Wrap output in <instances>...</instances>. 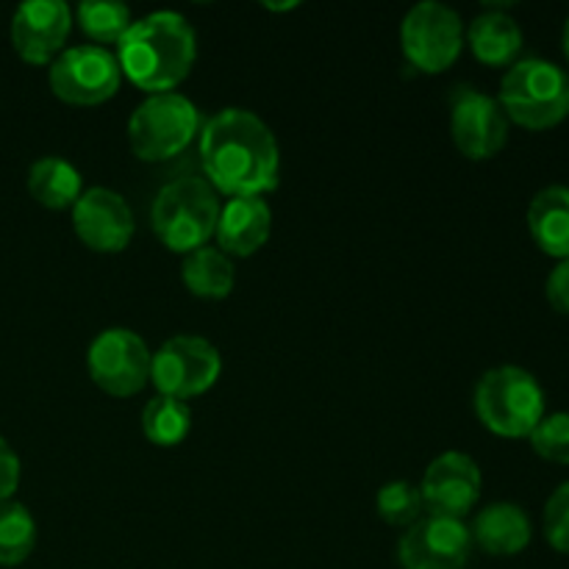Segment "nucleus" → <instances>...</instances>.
I'll return each mask as SVG.
<instances>
[{
	"label": "nucleus",
	"instance_id": "412c9836",
	"mask_svg": "<svg viewBox=\"0 0 569 569\" xmlns=\"http://www.w3.org/2000/svg\"><path fill=\"white\" fill-rule=\"evenodd\" d=\"M183 287L203 300H222L233 292L237 267L220 248H200L183 259L181 267Z\"/></svg>",
	"mask_w": 569,
	"mask_h": 569
},
{
	"label": "nucleus",
	"instance_id": "7ed1b4c3",
	"mask_svg": "<svg viewBox=\"0 0 569 569\" xmlns=\"http://www.w3.org/2000/svg\"><path fill=\"white\" fill-rule=\"evenodd\" d=\"M220 198L206 178H178L156 194L150 226L167 250L189 256L211 242L220 222Z\"/></svg>",
	"mask_w": 569,
	"mask_h": 569
},
{
	"label": "nucleus",
	"instance_id": "bb28decb",
	"mask_svg": "<svg viewBox=\"0 0 569 569\" xmlns=\"http://www.w3.org/2000/svg\"><path fill=\"white\" fill-rule=\"evenodd\" d=\"M542 528L550 548L569 556V481L561 483L545 503Z\"/></svg>",
	"mask_w": 569,
	"mask_h": 569
},
{
	"label": "nucleus",
	"instance_id": "f3484780",
	"mask_svg": "<svg viewBox=\"0 0 569 569\" xmlns=\"http://www.w3.org/2000/svg\"><path fill=\"white\" fill-rule=\"evenodd\" d=\"M470 533L472 545H478L483 553L509 559V556L522 553L531 545L533 526L526 509H520L517 503H492L478 511Z\"/></svg>",
	"mask_w": 569,
	"mask_h": 569
},
{
	"label": "nucleus",
	"instance_id": "39448f33",
	"mask_svg": "<svg viewBox=\"0 0 569 569\" xmlns=\"http://www.w3.org/2000/svg\"><path fill=\"white\" fill-rule=\"evenodd\" d=\"M476 415L495 437L528 439L545 417V389L522 367H495L476 387Z\"/></svg>",
	"mask_w": 569,
	"mask_h": 569
},
{
	"label": "nucleus",
	"instance_id": "5701e85b",
	"mask_svg": "<svg viewBox=\"0 0 569 569\" xmlns=\"http://www.w3.org/2000/svg\"><path fill=\"white\" fill-rule=\"evenodd\" d=\"M76 22L94 44H117L133 26L131 9L117 0H87L76 9Z\"/></svg>",
	"mask_w": 569,
	"mask_h": 569
},
{
	"label": "nucleus",
	"instance_id": "b1692460",
	"mask_svg": "<svg viewBox=\"0 0 569 569\" xmlns=\"http://www.w3.org/2000/svg\"><path fill=\"white\" fill-rule=\"evenodd\" d=\"M37 548V520L22 503L0 506V567H17Z\"/></svg>",
	"mask_w": 569,
	"mask_h": 569
},
{
	"label": "nucleus",
	"instance_id": "6ab92c4d",
	"mask_svg": "<svg viewBox=\"0 0 569 569\" xmlns=\"http://www.w3.org/2000/svg\"><path fill=\"white\" fill-rule=\"evenodd\" d=\"M465 37L476 59L487 67H511L522 50L520 22L498 9L478 14Z\"/></svg>",
	"mask_w": 569,
	"mask_h": 569
},
{
	"label": "nucleus",
	"instance_id": "0eeeda50",
	"mask_svg": "<svg viewBox=\"0 0 569 569\" xmlns=\"http://www.w3.org/2000/svg\"><path fill=\"white\" fill-rule=\"evenodd\" d=\"M222 376V356L217 345L194 333H178L167 339L150 361V383L159 395L176 400H192L209 392Z\"/></svg>",
	"mask_w": 569,
	"mask_h": 569
},
{
	"label": "nucleus",
	"instance_id": "423d86ee",
	"mask_svg": "<svg viewBox=\"0 0 569 569\" xmlns=\"http://www.w3.org/2000/svg\"><path fill=\"white\" fill-rule=\"evenodd\" d=\"M200 111L178 92L148 94L128 120V144L139 161H167L183 153L200 133Z\"/></svg>",
	"mask_w": 569,
	"mask_h": 569
},
{
	"label": "nucleus",
	"instance_id": "c85d7f7f",
	"mask_svg": "<svg viewBox=\"0 0 569 569\" xmlns=\"http://www.w3.org/2000/svg\"><path fill=\"white\" fill-rule=\"evenodd\" d=\"M545 295H548V303L559 315H569V259H561L550 270L548 283H545Z\"/></svg>",
	"mask_w": 569,
	"mask_h": 569
},
{
	"label": "nucleus",
	"instance_id": "ddd939ff",
	"mask_svg": "<svg viewBox=\"0 0 569 569\" xmlns=\"http://www.w3.org/2000/svg\"><path fill=\"white\" fill-rule=\"evenodd\" d=\"M483 476L476 459L459 450L437 456L422 476L420 495L426 515L465 520L481 500Z\"/></svg>",
	"mask_w": 569,
	"mask_h": 569
},
{
	"label": "nucleus",
	"instance_id": "4be33fe9",
	"mask_svg": "<svg viewBox=\"0 0 569 569\" xmlns=\"http://www.w3.org/2000/svg\"><path fill=\"white\" fill-rule=\"evenodd\" d=\"M142 433L156 448H176L192 431V411L183 400L156 395L142 409Z\"/></svg>",
	"mask_w": 569,
	"mask_h": 569
},
{
	"label": "nucleus",
	"instance_id": "6e6552de",
	"mask_svg": "<svg viewBox=\"0 0 569 569\" xmlns=\"http://www.w3.org/2000/svg\"><path fill=\"white\" fill-rule=\"evenodd\" d=\"M465 22L450 6L426 0L411 6L400 26V44L411 67L428 76L450 70L465 50Z\"/></svg>",
	"mask_w": 569,
	"mask_h": 569
},
{
	"label": "nucleus",
	"instance_id": "1a4fd4ad",
	"mask_svg": "<svg viewBox=\"0 0 569 569\" xmlns=\"http://www.w3.org/2000/svg\"><path fill=\"white\" fill-rule=\"evenodd\" d=\"M153 353L131 328H106L87 353L89 378L111 398H133L150 383Z\"/></svg>",
	"mask_w": 569,
	"mask_h": 569
},
{
	"label": "nucleus",
	"instance_id": "a878e982",
	"mask_svg": "<svg viewBox=\"0 0 569 569\" xmlns=\"http://www.w3.org/2000/svg\"><path fill=\"white\" fill-rule=\"evenodd\" d=\"M528 442L539 459L553 461V465H569V411L545 415L531 431Z\"/></svg>",
	"mask_w": 569,
	"mask_h": 569
},
{
	"label": "nucleus",
	"instance_id": "f03ea898",
	"mask_svg": "<svg viewBox=\"0 0 569 569\" xmlns=\"http://www.w3.org/2000/svg\"><path fill=\"white\" fill-rule=\"evenodd\" d=\"M198 37L178 11H153L133 20L117 42V61L128 81L148 94L172 92L192 72Z\"/></svg>",
	"mask_w": 569,
	"mask_h": 569
},
{
	"label": "nucleus",
	"instance_id": "f257e3e1",
	"mask_svg": "<svg viewBox=\"0 0 569 569\" xmlns=\"http://www.w3.org/2000/svg\"><path fill=\"white\" fill-rule=\"evenodd\" d=\"M206 181L226 198H264L281 178V148L259 114L222 109L200 128Z\"/></svg>",
	"mask_w": 569,
	"mask_h": 569
},
{
	"label": "nucleus",
	"instance_id": "aec40b11",
	"mask_svg": "<svg viewBox=\"0 0 569 569\" xmlns=\"http://www.w3.org/2000/svg\"><path fill=\"white\" fill-rule=\"evenodd\" d=\"M28 192L39 206L50 211H64L83 194V178L70 161L59 156H44L28 170Z\"/></svg>",
	"mask_w": 569,
	"mask_h": 569
},
{
	"label": "nucleus",
	"instance_id": "cd10ccee",
	"mask_svg": "<svg viewBox=\"0 0 569 569\" xmlns=\"http://www.w3.org/2000/svg\"><path fill=\"white\" fill-rule=\"evenodd\" d=\"M17 487H20V459L11 450V445L0 437V506L9 503Z\"/></svg>",
	"mask_w": 569,
	"mask_h": 569
},
{
	"label": "nucleus",
	"instance_id": "9d476101",
	"mask_svg": "<svg viewBox=\"0 0 569 569\" xmlns=\"http://www.w3.org/2000/svg\"><path fill=\"white\" fill-rule=\"evenodd\" d=\"M50 89L70 106H100L117 94L122 83L120 61L100 44H76L61 50L50 64Z\"/></svg>",
	"mask_w": 569,
	"mask_h": 569
},
{
	"label": "nucleus",
	"instance_id": "a211bd4d",
	"mask_svg": "<svg viewBox=\"0 0 569 569\" xmlns=\"http://www.w3.org/2000/svg\"><path fill=\"white\" fill-rule=\"evenodd\" d=\"M528 231L539 250L553 259H569V187H545L528 206Z\"/></svg>",
	"mask_w": 569,
	"mask_h": 569
},
{
	"label": "nucleus",
	"instance_id": "c756f323",
	"mask_svg": "<svg viewBox=\"0 0 569 569\" xmlns=\"http://www.w3.org/2000/svg\"><path fill=\"white\" fill-rule=\"evenodd\" d=\"M561 48H565V56H567V61H569V17H567V22H565V33H561Z\"/></svg>",
	"mask_w": 569,
	"mask_h": 569
},
{
	"label": "nucleus",
	"instance_id": "4468645a",
	"mask_svg": "<svg viewBox=\"0 0 569 569\" xmlns=\"http://www.w3.org/2000/svg\"><path fill=\"white\" fill-rule=\"evenodd\" d=\"M76 237L94 253H122L131 244L137 222L128 200L106 187H92L72 206Z\"/></svg>",
	"mask_w": 569,
	"mask_h": 569
},
{
	"label": "nucleus",
	"instance_id": "dca6fc26",
	"mask_svg": "<svg viewBox=\"0 0 569 569\" xmlns=\"http://www.w3.org/2000/svg\"><path fill=\"white\" fill-rule=\"evenodd\" d=\"M272 233V211L264 198H228L217 222V244L228 259L259 253Z\"/></svg>",
	"mask_w": 569,
	"mask_h": 569
},
{
	"label": "nucleus",
	"instance_id": "20e7f679",
	"mask_svg": "<svg viewBox=\"0 0 569 569\" xmlns=\"http://www.w3.org/2000/svg\"><path fill=\"white\" fill-rule=\"evenodd\" d=\"M509 122L548 131L569 117V72L548 59H520L506 70L498 94Z\"/></svg>",
	"mask_w": 569,
	"mask_h": 569
},
{
	"label": "nucleus",
	"instance_id": "9b49d317",
	"mask_svg": "<svg viewBox=\"0 0 569 569\" xmlns=\"http://www.w3.org/2000/svg\"><path fill=\"white\" fill-rule=\"evenodd\" d=\"M450 137L467 159H495L509 142V117L498 98H489L476 87H459L450 94Z\"/></svg>",
	"mask_w": 569,
	"mask_h": 569
},
{
	"label": "nucleus",
	"instance_id": "2eb2a0df",
	"mask_svg": "<svg viewBox=\"0 0 569 569\" xmlns=\"http://www.w3.org/2000/svg\"><path fill=\"white\" fill-rule=\"evenodd\" d=\"M72 28V9L61 0H28L11 17V44L26 64H53Z\"/></svg>",
	"mask_w": 569,
	"mask_h": 569
},
{
	"label": "nucleus",
	"instance_id": "393cba45",
	"mask_svg": "<svg viewBox=\"0 0 569 569\" xmlns=\"http://www.w3.org/2000/svg\"><path fill=\"white\" fill-rule=\"evenodd\" d=\"M376 509L381 515L383 522L389 526H415L422 515H426V506H422L420 487L409 481H389L378 489Z\"/></svg>",
	"mask_w": 569,
	"mask_h": 569
},
{
	"label": "nucleus",
	"instance_id": "f8f14e48",
	"mask_svg": "<svg viewBox=\"0 0 569 569\" xmlns=\"http://www.w3.org/2000/svg\"><path fill=\"white\" fill-rule=\"evenodd\" d=\"M472 553V533L465 520L422 515L406 528L398 545L403 569H465Z\"/></svg>",
	"mask_w": 569,
	"mask_h": 569
}]
</instances>
